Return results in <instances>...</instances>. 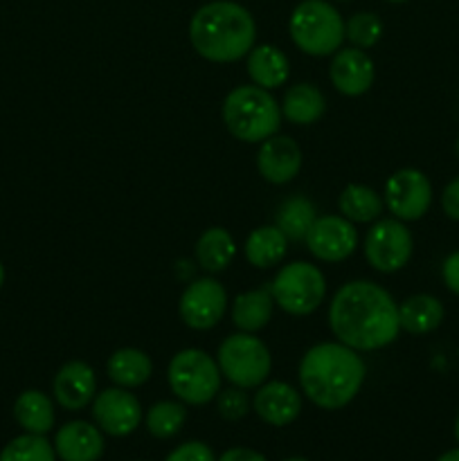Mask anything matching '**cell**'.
I'll return each mask as SVG.
<instances>
[{
    "mask_svg": "<svg viewBox=\"0 0 459 461\" xmlns=\"http://www.w3.org/2000/svg\"><path fill=\"white\" fill-rule=\"evenodd\" d=\"M252 408L259 414L261 421L274 428H284L291 426L302 414V396L288 383L270 381L259 385L255 399H252Z\"/></svg>",
    "mask_w": 459,
    "mask_h": 461,
    "instance_id": "cell-17",
    "label": "cell"
},
{
    "mask_svg": "<svg viewBox=\"0 0 459 461\" xmlns=\"http://www.w3.org/2000/svg\"><path fill=\"white\" fill-rule=\"evenodd\" d=\"M234 255H237V246L234 239L225 228H207L205 232L198 237L196 241V261L205 273H220L232 264Z\"/></svg>",
    "mask_w": 459,
    "mask_h": 461,
    "instance_id": "cell-26",
    "label": "cell"
},
{
    "mask_svg": "<svg viewBox=\"0 0 459 461\" xmlns=\"http://www.w3.org/2000/svg\"><path fill=\"white\" fill-rule=\"evenodd\" d=\"M225 311H228V293L214 277L194 279L178 302L180 318L194 331L214 329L223 320Z\"/></svg>",
    "mask_w": 459,
    "mask_h": 461,
    "instance_id": "cell-10",
    "label": "cell"
},
{
    "mask_svg": "<svg viewBox=\"0 0 459 461\" xmlns=\"http://www.w3.org/2000/svg\"><path fill=\"white\" fill-rule=\"evenodd\" d=\"M387 3H408V0H387Z\"/></svg>",
    "mask_w": 459,
    "mask_h": 461,
    "instance_id": "cell-41",
    "label": "cell"
},
{
    "mask_svg": "<svg viewBox=\"0 0 459 461\" xmlns=\"http://www.w3.org/2000/svg\"><path fill=\"white\" fill-rule=\"evenodd\" d=\"M444 304L435 295L418 293V295L408 297L399 304V322L400 329L412 336H426L444 322Z\"/></svg>",
    "mask_w": 459,
    "mask_h": 461,
    "instance_id": "cell-19",
    "label": "cell"
},
{
    "mask_svg": "<svg viewBox=\"0 0 459 461\" xmlns=\"http://www.w3.org/2000/svg\"><path fill=\"white\" fill-rule=\"evenodd\" d=\"M0 461H57V450L43 435L25 432L4 446Z\"/></svg>",
    "mask_w": 459,
    "mask_h": 461,
    "instance_id": "cell-30",
    "label": "cell"
},
{
    "mask_svg": "<svg viewBox=\"0 0 459 461\" xmlns=\"http://www.w3.org/2000/svg\"><path fill=\"white\" fill-rule=\"evenodd\" d=\"M189 41L202 59L232 63L248 57L256 41L252 14L232 0H214L198 9L189 21Z\"/></svg>",
    "mask_w": 459,
    "mask_h": 461,
    "instance_id": "cell-3",
    "label": "cell"
},
{
    "mask_svg": "<svg viewBox=\"0 0 459 461\" xmlns=\"http://www.w3.org/2000/svg\"><path fill=\"white\" fill-rule=\"evenodd\" d=\"M104 448V432L88 421L66 423L54 437V450L61 461H99Z\"/></svg>",
    "mask_w": 459,
    "mask_h": 461,
    "instance_id": "cell-18",
    "label": "cell"
},
{
    "mask_svg": "<svg viewBox=\"0 0 459 461\" xmlns=\"http://www.w3.org/2000/svg\"><path fill=\"white\" fill-rule=\"evenodd\" d=\"M288 32L309 57H331L345 41V21L327 0H302L291 14Z\"/></svg>",
    "mask_w": 459,
    "mask_h": 461,
    "instance_id": "cell-5",
    "label": "cell"
},
{
    "mask_svg": "<svg viewBox=\"0 0 459 461\" xmlns=\"http://www.w3.org/2000/svg\"><path fill=\"white\" fill-rule=\"evenodd\" d=\"M328 324L342 345L376 351L399 338V304L382 286L358 279L338 288L328 306Z\"/></svg>",
    "mask_w": 459,
    "mask_h": 461,
    "instance_id": "cell-1",
    "label": "cell"
},
{
    "mask_svg": "<svg viewBox=\"0 0 459 461\" xmlns=\"http://www.w3.org/2000/svg\"><path fill=\"white\" fill-rule=\"evenodd\" d=\"M436 461H459V448H453V450H448V453H444L441 455L439 459Z\"/></svg>",
    "mask_w": 459,
    "mask_h": 461,
    "instance_id": "cell-37",
    "label": "cell"
},
{
    "mask_svg": "<svg viewBox=\"0 0 459 461\" xmlns=\"http://www.w3.org/2000/svg\"><path fill=\"white\" fill-rule=\"evenodd\" d=\"M52 392L63 410L79 412L94 399V392H97L94 369L84 360H70L54 376Z\"/></svg>",
    "mask_w": 459,
    "mask_h": 461,
    "instance_id": "cell-16",
    "label": "cell"
},
{
    "mask_svg": "<svg viewBox=\"0 0 459 461\" xmlns=\"http://www.w3.org/2000/svg\"><path fill=\"white\" fill-rule=\"evenodd\" d=\"M454 151H457V158H459V140H457V144H454Z\"/></svg>",
    "mask_w": 459,
    "mask_h": 461,
    "instance_id": "cell-42",
    "label": "cell"
},
{
    "mask_svg": "<svg viewBox=\"0 0 459 461\" xmlns=\"http://www.w3.org/2000/svg\"><path fill=\"white\" fill-rule=\"evenodd\" d=\"M454 437H457V441H459V417H457V421H454Z\"/></svg>",
    "mask_w": 459,
    "mask_h": 461,
    "instance_id": "cell-39",
    "label": "cell"
},
{
    "mask_svg": "<svg viewBox=\"0 0 459 461\" xmlns=\"http://www.w3.org/2000/svg\"><path fill=\"white\" fill-rule=\"evenodd\" d=\"M216 461H268L261 453L250 448H230Z\"/></svg>",
    "mask_w": 459,
    "mask_h": 461,
    "instance_id": "cell-36",
    "label": "cell"
},
{
    "mask_svg": "<svg viewBox=\"0 0 459 461\" xmlns=\"http://www.w3.org/2000/svg\"><path fill=\"white\" fill-rule=\"evenodd\" d=\"M385 207L399 221H418L432 205V185L423 171L405 167L385 183Z\"/></svg>",
    "mask_w": 459,
    "mask_h": 461,
    "instance_id": "cell-11",
    "label": "cell"
},
{
    "mask_svg": "<svg viewBox=\"0 0 459 461\" xmlns=\"http://www.w3.org/2000/svg\"><path fill=\"white\" fill-rule=\"evenodd\" d=\"M108 378L115 383L117 387H140L151 378L153 363L142 349H133V347H124L117 349L115 354L108 358L106 363Z\"/></svg>",
    "mask_w": 459,
    "mask_h": 461,
    "instance_id": "cell-24",
    "label": "cell"
},
{
    "mask_svg": "<svg viewBox=\"0 0 459 461\" xmlns=\"http://www.w3.org/2000/svg\"><path fill=\"white\" fill-rule=\"evenodd\" d=\"M256 169L261 178L273 185H286L300 174L302 149L288 135H273L264 140L256 153Z\"/></svg>",
    "mask_w": 459,
    "mask_h": 461,
    "instance_id": "cell-15",
    "label": "cell"
},
{
    "mask_svg": "<svg viewBox=\"0 0 459 461\" xmlns=\"http://www.w3.org/2000/svg\"><path fill=\"white\" fill-rule=\"evenodd\" d=\"M441 210L448 219L459 221V176L450 180L441 192Z\"/></svg>",
    "mask_w": 459,
    "mask_h": 461,
    "instance_id": "cell-34",
    "label": "cell"
},
{
    "mask_svg": "<svg viewBox=\"0 0 459 461\" xmlns=\"http://www.w3.org/2000/svg\"><path fill=\"white\" fill-rule=\"evenodd\" d=\"M268 288L279 309L286 311L288 315L304 318L324 302L327 279L318 266L309 261H292L274 275Z\"/></svg>",
    "mask_w": 459,
    "mask_h": 461,
    "instance_id": "cell-8",
    "label": "cell"
},
{
    "mask_svg": "<svg viewBox=\"0 0 459 461\" xmlns=\"http://www.w3.org/2000/svg\"><path fill=\"white\" fill-rule=\"evenodd\" d=\"M315 205L306 196H292L282 203L277 212V228L282 230L288 241H302L315 223Z\"/></svg>",
    "mask_w": 459,
    "mask_h": 461,
    "instance_id": "cell-28",
    "label": "cell"
},
{
    "mask_svg": "<svg viewBox=\"0 0 459 461\" xmlns=\"http://www.w3.org/2000/svg\"><path fill=\"white\" fill-rule=\"evenodd\" d=\"M382 21L372 12H358L345 23V39L354 48L369 50L381 41Z\"/></svg>",
    "mask_w": 459,
    "mask_h": 461,
    "instance_id": "cell-31",
    "label": "cell"
},
{
    "mask_svg": "<svg viewBox=\"0 0 459 461\" xmlns=\"http://www.w3.org/2000/svg\"><path fill=\"white\" fill-rule=\"evenodd\" d=\"M219 363L202 349H183L171 358L166 381L176 399L187 405H207L220 392Z\"/></svg>",
    "mask_w": 459,
    "mask_h": 461,
    "instance_id": "cell-6",
    "label": "cell"
},
{
    "mask_svg": "<svg viewBox=\"0 0 459 461\" xmlns=\"http://www.w3.org/2000/svg\"><path fill=\"white\" fill-rule=\"evenodd\" d=\"M328 77L338 93L346 97H360L367 93L376 79V68L367 57V52L360 48H345L333 54Z\"/></svg>",
    "mask_w": 459,
    "mask_h": 461,
    "instance_id": "cell-14",
    "label": "cell"
},
{
    "mask_svg": "<svg viewBox=\"0 0 459 461\" xmlns=\"http://www.w3.org/2000/svg\"><path fill=\"white\" fill-rule=\"evenodd\" d=\"M304 241L315 259L338 264L354 255L356 246H358V232L345 216L327 214L315 219Z\"/></svg>",
    "mask_w": 459,
    "mask_h": 461,
    "instance_id": "cell-12",
    "label": "cell"
},
{
    "mask_svg": "<svg viewBox=\"0 0 459 461\" xmlns=\"http://www.w3.org/2000/svg\"><path fill=\"white\" fill-rule=\"evenodd\" d=\"M274 300L270 288H255V291L241 293L232 302V322L234 327L246 333H256L273 318Z\"/></svg>",
    "mask_w": 459,
    "mask_h": 461,
    "instance_id": "cell-23",
    "label": "cell"
},
{
    "mask_svg": "<svg viewBox=\"0 0 459 461\" xmlns=\"http://www.w3.org/2000/svg\"><path fill=\"white\" fill-rule=\"evenodd\" d=\"M216 410H219V414L225 421H238L250 410V399H248L243 387L232 385L216 394Z\"/></svg>",
    "mask_w": 459,
    "mask_h": 461,
    "instance_id": "cell-32",
    "label": "cell"
},
{
    "mask_svg": "<svg viewBox=\"0 0 459 461\" xmlns=\"http://www.w3.org/2000/svg\"><path fill=\"white\" fill-rule=\"evenodd\" d=\"M327 111V99L313 84H295L284 93L282 117L297 126L315 124Z\"/></svg>",
    "mask_w": 459,
    "mask_h": 461,
    "instance_id": "cell-22",
    "label": "cell"
},
{
    "mask_svg": "<svg viewBox=\"0 0 459 461\" xmlns=\"http://www.w3.org/2000/svg\"><path fill=\"white\" fill-rule=\"evenodd\" d=\"M248 75L259 88L274 90L286 84L291 68L286 54L274 45H256L248 52Z\"/></svg>",
    "mask_w": 459,
    "mask_h": 461,
    "instance_id": "cell-20",
    "label": "cell"
},
{
    "mask_svg": "<svg viewBox=\"0 0 459 461\" xmlns=\"http://www.w3.org/2000/svg\"><path fill=\"white\" fill-rule=\"evenodd\" d=\"M14 419L30 435H48L54 426V405L43 392L25 390L14 403Z\"/></svg>",
    "mask_w": 459,
    "mask_h": 461,
    "instance_id": "cell-25",
    "label": "cell"
},
{
    "mask_svg": "<svg viewBox=\"0 0 459 461\" xmlns=\"http://www.w3.org/2000/svg\"><path fill=\"white\" fill-rule=\"evenodd\" d=\"M367 367L358 351L342 342H320L300 363V385L310 403L322 410H340L356 399Z\"/></svg>",
    "mask_w": 459,
    "mask_h": 461,
    "instance_id": "cell-2",
    "label": "cell"
},
{
    "mask_svg": "<svg viewBox=\"0 0 459 461\" xmlns=\"http://www.w3.org/2000/svg\"><path fill=\"white\" fill-rule=\"evenodd\" d=\"M165 461H216V457L210 446L202 444V441H187V444L171 450Z\"/></svg>",
    "mask_w": 459,
    "mask_h": 461,
    "instance_id": "cell-33",
    "label": "cell"
},
{
    "mask_svg": "<svg viewBox=\"0 0 459 461\" xmlns=\"http://www.w3.org/2000/svg\"><path fill=\"white\" fill-rule=\"evenodd\" d=\"M223 124L241 142L261 144L277 135L282 126V106L259 86H237L223 99Z\"/></svg>",
    "mask_w": 459,
    "mask_h": 461,
    "instance_id": "cell-4",
    "label": "cell"
},
{
    "mask_svg": "<svg viewBox=\"0 0 459 461\" xmlns=\"http://www.w3.org/2000/svg\"><path fill=\"white\" fill-rule=\"evenodd\" d=\"M184 421H187V410L183 403L176 401H160V403L151 405L144 417L148 435L156 439H171L183 430Z\"/></svg>",
    "mask_w": 459,
    "mask_h": 461,
    "instance_id": "cell-29",
    "label": "cell"
},
{
    "mask_svg": "<svg viewBox=\"0 0 459 461\" xmlns=\"http://www.w3.org/2000/svg\"><path fill=\"white\" fill-rule=\"evenodd\" d=\"M216 363H219L220 374L232 385L243 387V390L264 385L273 369V358L266 342L246 331L234 333L220 342Z\"/></svg>",
    "mask_w": 459,
    "mask_h": 461,
    "instance_id": "cell-7",
    "label": "cell"
},
{
    "mask_svg": "<svg viewBox=\"0 0 459 461\" xmlns=\"http://www.w3.org/2000/svg\"><path fill=\"white\" fill-rule=\"evenodd\" d=\"M286 461H309L306 457H291V459H286Z\"/></svg>",
    "mask_w": 459,
    "mask_h": 461,
    "instance_id": "cell-40",
    "label": "cell"
},
{
    "mask_svg": "<svg viewBox=\"0 0 459 461\" xmlns=\"http://www.w3.org/2000/svg\"><path fill=\"white\" fill-rule=\"evenodd\" d=\"M441 279L450 293L459 295V250L446 257L444 266H441Z\"/></svg>",
    "mask_w": 459,
    "mask_h": 461,
    "instance_id": "cell-35",
    "label": "cell"
},
{
    "mask_svg": "<svg viewBox=\"0 0 459 461\" xmlns=\"http://www.w3.org/2000/svg\"><path fill=\"white\" fill-rule=\"evenodd\" d=\"M412 232L399 219H381L369 228L364 239V257L378 273H399L412 259Z\"/></svg>",
    "mask_w": 459,
    "mask_h": 461,
    "instance_id": "cell-9",
    "label": "cell"
},
{
    "mask_svg": "<svg viewBox=\"0 0 459 461\" xmlns=\"http://www.w3.org/2000/svg\"><path fill=\"white\" fill-rule=\"evenodd\" d=\"M3 284H4V266L3 261H0V288H3Z\"/></svg>",
    "mask_w": 459,
    "mask_h": 461,
    "instance_id": "cell-38",
    "label": "cell"
},
{
    "mask_svg": "<svg viewBox=\"0 0 459 461\" xmlns=\"http://www.w3.org/2000/svg\"><path fill=\"white\" fill-rule=\"evenodd\" d=\"M286 250L288 239L284 237L277 225H261V228L252 230L246 239V246H243L248 264L259 270H268L282 264Z\"/></svg>",
    "mask_w": 459,
    "mask_h": 461,
    "instance_id": "cell-21",
    "label": "cell"
},
{
    "mask_svg": "<svg viewBox=\"0 0 459 461\" xmlns=\"http://www.w3.org/2000/svg\"><path fill=\"white\" fill-rule=\"evenodd\" d=\"M382 207H385V201L381 198V194H376L367 185L351 183L338 196V210L351 223H372V221H378L382 214Z\"/></svg>",
    "mask_w": 459,
    "mask_h": 461,
    "instance_id": "cell-27",
    "label": "cell"
},
{
    "mask_svg": "<svg viewBox=\"0 0 459 461\" xmlns=\"http://www.w3.org/2000/svg\"><path fill=\"white\" fill-rule=\"evenodd\" d=\"M93 417L104 435L129 437L142 421V405L126 387H108L93 399Z\"/></svg>",
    "mask_w": 459,
    "mask_h": 461,
    "instance_id": "cell-13",
    "label": "cell"
}]
</instances>
